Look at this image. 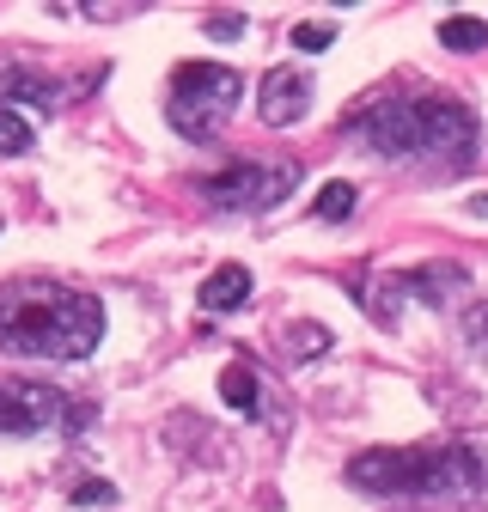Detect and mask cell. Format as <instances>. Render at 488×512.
<instances>
[{"label":"cell","mask_w":488,"mask_h":512,"mask_svg":"<svg viewBox=\"0 0 488 512\" xmlns=\"http://www.w3.org/2000/svg\"><path fill=\"white\" fill-rule=\"evenodd\" d=\"M104 342V305L92 293L25 281L0 293V348L25 360H86Z\"/></svg>","instance_id":"obj_1"},{"label":"cell","mask_w":488,"mask_h":512,"mask_svg":"<svg viewBox=\"0 0 488 512\" xmlns=\"http://www.w3.org/2000/svg\"><path fill=\"white\" fill-rule=\"evenodd\" d=\"M354 135L385 159H446V171H464L476 153V116L458 98L373 104L354 116Z\"/></svg>","instance_id":"obj_2"},{"label":"cell","mask_w":488,"mask_h":512,"mask_svg":"<svg viewBox=\"0 0 488 512\" xmlns=\"http://www.w3.org/2000/svg\"><path fill=\"white\" fill-rule=\"evenodd\" d=\"M348 482L373 494H421L464 506L488 488V470L470 445H415V452H360L348 464Z\"/></svg>","instance_id":"obj_3"},{"label":"cell","mask_w":488,"mask_h":512,"mask_svg":"<svg viewBox=\"0 0 488 512\" xmlns=\"http://www.w3.org/2000/svg\"><path fill=\"white\" fill-rule=\"evenodd\" d=\"M238 98H244V80H238V68H226V61H190V68H177L171 74V128L177 135H196V141H208L214 128L238 110Z\"/></svg>","instance_id":"obj_4"},{"label":"cell","mask_w":488,"mask_h":512,"mask_svg":"<svg viewBox=\"0 0 488 512\" xmlns=\"http://www.w3.org/2000/svg\"><path fill=\"white\" fill-rule=\"evenodd\" d=\"M293 183H299V159H238L214 177L196 183V196L208 208H244V214H263V208H281L293 196Z\"/></svg>","instance_id":"obj_5"},{"label":"cell","mask_w":488,"mask_h":512,"mask_svg":"<svg viewBox=\"0 0 488 512\" xmlns=\"http://www.w3.org/2000/svg\"><path fill=\"white\" fill-rule=\"evenodd\" d=\"M92 409H68V397L49 384H25V378H0V433H43L49 421H86Z\"/></svg>","instance_id":"obj_6"},{"label":"cell","mask_w":488,"mask_h":512,"mask_svg":"<svg viewBox=\"0 0 488 512\" xmlns=\"http://www.w3.org/2000/svg\"><path fill=\"white\" fill-rule=\"evenodd\" d=\"M305 104H312V74L305 68H269L263 74V92H257V116L269 128H287L305 116Z\"/></svg>","instance_id":"obj_7"},{"label":"cell","mask_w":488,"mask_h":512,"mask_svg":"<svg viewBox=\"0 0 488 512\" xmlns=\"http://www.w3.org/2000/svg\"><path fill=\"white\" fill-rule=\"evenodd\" d=\"M244 299H251V269H244V263L214 269V275L202 281V293H196V305H202V311H238Z\"/></svg>","instance_id":"obj_8"},{"label":"cell","mask_w":488,"mask_h":512,"mask_svg":"<svg viewBox=\"0 0 488 512\" xmlns=\"http://www.w3.org/2000/svg\"><path fill=\"white\" fill-rule=\"evenodd\" d=\"M220 397H226L238 415H257V409H263V403H257V372L244 366V360H232V366L220 372Z\"/></svg>","instance_id":"obj_9"},{"label":"cell","mask_w":488,"mask_h":512,"mask_svg":"<svg viewBox=\"0 0 488 512\" xmlns=\"http://www.w3.org/2000/svg\"><path fill=\"white\" fill-rule=\"evenodd\" d=\"M13 98H25V104H37V110H55V86L49 80H37V74H7V86H0V104H13Z\"/></svg>","instance_id":"obj_10"},{"label":"cell","mask_w":488,"mask_h":512,"mask_svg":"<svg viewBox=\"0 0 488 512\" xmlns=\"http://www.w3.org/2000/svg\"><path fill=\"white\" fill-rule=\"evenodd\" d=\"M440 43L446 49H488V25L482 19H446L440 25Z\"/></svg>","instance_id":"obj_11"},{"label":"cell","mask_w":488,"mask_h":512,"mask_svg":"<svg viewBox=\"0 0 488 512\" xmlns=\"http://www.w3.org/2000/svg\"><path fill=\"white\" fill-rule=\"evenodd\" d=\"M354 214V183H324L318 189V220H348Z\"/></svg>","instance_id":"obj_12"},{"label":"cell","mask_w":488,"mask_h":512,"mask_svg":"<svg viewBox=\"0 0 488 512\" xmlns=\"http://www.w3.org/2000/svg\"><path fill=\"white\" fill-rule=\"evenodd\" d=\"M25 147H31V122L0 104V153H25Z\"/></svg>","instance_id":"obj_13"},{"label":"cell","mask_w":488,"mask_h":512,"mask_svg":"<svg viewBox=\"0 0 488 512\" xmlns=\"http://www.w3.org/2000/svg\"><path fill=\"white\" fill-rule=\"evenodd\" d=\"M464 336H470V342H476V348H488V299H482V305H470V311H464Z\"/></svg>","instance_id":"obj_14"},{"label":"cell","mask_w":488,"mask_h":512,"mask_svg":"<svg viewBox=\"0 0 488 512\" xmlns=\"http://www.w3.org/2000/svg\"><path fill=\"white\" fill-rule=\"evenodd\" d=\"M330 37H336L330 25H299V31H293V43H299V49H330Z\"/></svg>","instance_id":"obj_15"},{"label":"cell","mask_w":488,"mask_h":512,"mask_svg":"<svg viewBox=\"0 0 488 512\" xmlns=\"http://www.w3.org/2000/svg\"><path fill=\"white\" fill-rule=\"evenodd\" d=\"M74 500H80V506H110V500H116V488H110V482H80V494H74Z\"/></svg>","instance_id":"obj_16"},{"label":"cell","mask_w":488,"mask_h":512,"mask_svg":"<svg viewBox=\"0 0 488 512\" xmlns=\"http://www.w3.org/2000/svg\"><path fill=\"white\" fill-rule=\"evenodd\" d=\"M208 31H214V37H238V31H244V19H208Z\"/></svg>","instance_id":"obj_17"},{"label":"cell","mask_w":488,"mask_h":512,"mask_svg":"<svg viewBox=\"0 0 488 512\" xmlns=\"http://www.w3.org/2000/svg\"><path fill=\"white\" fill-rule=\"evenodd\" d=\"M470 214H476V220H488V196H476V202H470Z\"/></svg>","instance_id":"obj_18"}]
</instances>
